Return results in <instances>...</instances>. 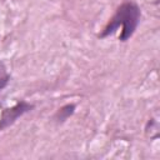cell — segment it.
<instances>
[{
    "mask_svg": "<svg viewBox=\"0 0 160 160\" xmlns=\"http://www.w3.org/2000/svg\"><path fill=\"white\" fill-rule=\"evenodd\" d=\"M9 81V75L4 68V65L0 62V89H2Z\"/></svg>",
    "mask_w": 160,
    "mask_h": 160,
    "instance_id": "4",
    "label": "cell"
},
{
    "mask_svg": "<svg viewBox=\"0 0 160 160\" xmlns=\"http://www.w3.org/2000/svg\"><path fill=\"white\" fill-rule=\"evenodd\" d=\"M139 20H140V9L138 8V5L135 2L126 1L118 8L115 15L110 19V21L108 22V25L105 26V29L102 30V32L99 36L105 38V36L115 32V30H118L121 26L120 40L125 41L128 39H130L131 35L134 34V31L139 24Z\"/></svg>",
    "mask_w": 160,
    "mask_h": 160,
    "instance_id": "1",
    "label": "cell"
},
{
    "mask_svg": "<svg viewBox=\"0 0 160 160\" xmlns=\"http://www.w3.org/2000/svg\"><path fill=\"white\" fill-rule=\"evenodd\" d=\"M31 108H32V105H30V104H28L25 101H20L15 106L4 110L2 115H1V119H0V130H2L4 128L11 125L19 116H21L22 114L29 111Z\"/></svg>",
    "mask_w": 160,
    "mask_h": 160,
    "instance_id": "2",
    "label": "cell"
},
{
    "mask_svg": "<svg viewBox=\"0 0 160 160\" xmlns=\"http://www.w3.org/2000/svg\"><path fill=\"white\" fill-rule=\"evenodd\" d=\"M74 109H75V105H74V104H69V105L62 106L61 109H59V111H58V114H56V119H58L59 121L66 120V119L74 112Z\"/></svg>",
    "mask_w": 160,
    "mask_h": 160,
    "instance_id": "3",
    "label": "cell"
}]
</instances>
